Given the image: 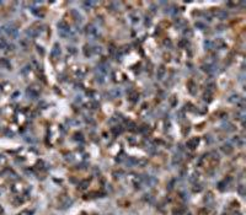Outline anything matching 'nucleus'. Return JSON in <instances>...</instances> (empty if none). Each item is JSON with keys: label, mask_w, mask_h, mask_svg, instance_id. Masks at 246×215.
Instances as JSON below:
<instances>
[{"label": "nucleus", "mask_w": 246, "mask_h": 215, "mask_svg": "<svg viewBox=\"0 0 246 215\" xmlns=\"http://www.w3.org/2000/svg\"><path fill=\"white\" fill-rule=\"evenodd\" d=\"M58 32L62 37H68L69 36V26L64 21H60L58 24Z\"/></svg>", "instance_id": "nucleus-1"}, {"label": "nucleus", "mask_w": 246, "mask_h": 215, "mask_svg": "<svg viewBox=\"0 0 246 215\" xmlns=\"http://www.w3.org/2000/svg\"><path fill=\"white\" fill-rule=\"evenodd\" d=\"M4 30H5V32L10 36V37H13V38H17V34H19V32H17V28H15L13 25H8V26H4Z\"/></svg>", "instance_id": "nucleus-2"}, {"label": "nucleus", "mask_w": 246, "mask_h": 215, "mask_svg": "<svg viewBox=\"0 0 246 215\" xmlns=\"http://www.w3.org/2000/svg\"><path fill=\"white\" fill-rule=\"evenodd\" d=\"M0 68H5V69H10L11 68V64L8 59L5 58H0Z\"/></svg>", "instance_id": "nucleus-3"}, {"label": "nucleus", "mask_w": 246, "mask_h": 215, "mask_svg": "<svg viewBox=\"0 0 246 215\" xmlns=\"http://www.w3.org/2000/svg\"><path fill=\"white\" fill-rule=\"evenodd\" d=\"M165 72H166V69H165V66H164V65H161V66L158 68V72H156V75H158V79H159V80L164 79Z\"/></svg>", "instance_id": "nucleus-4"}, {"label": "nucleus", "mask_w": 246, "mask_h": 215, "mask_svg": "<svg viewBox=\"0 0 246 215\" xmlns=\"http://www.w3.org/2000/svg\"><path fill=\"white\" fill-rule=\"evenodd\" d=\"M59 54H60V47H59L58 44H54V47L52 49V57L53 58L59 57Z\"/></svg>", "instance_id": "nucleus-5"}, {"label": "nucleus", "mask_w": 246, "mask_h": 215, "mask_svg": "<svg viewBox=\"0 0 246 215\" xmlns=\"http://www.w3.org/2000/svg\"><path fill=\"white\" fill-rule=\"evenodd\" d=\"M26 94H27V96H31V98H36L37 96H38V94L32 88V87H30V88H27V91H26Z\"/></svg>", "instance_id": "nucleus-6"}, {"label": "nucleus", "mask_w": 246, "mask_h": 215, "mask_svg": "<svg viewBox=\"0 0 246 215\" xmlns=\"http://www.w3.org/2000/svg\"><path fill=\"white\" fill-rule=\"evenodd\" d=\"M197 144H198V138H193V139H191V140L187 143V146L189 149H193L194 145H197Z\"/></svg>", "instance_id": "nucleus-7"}, {"label": "nucleus", "mask_w": 246, "mask_h": 215, "mask_svg": "<svg viewBox=\"0 0 246 215\" xmlns=\"http://www.w3.org/2000/svg\"><path fill=\"white\" fill-rule=\"evenodd\" d=\"M84 53H85V56H86V57H90V56L92 54V48H90L89 46H85V48H84Z\"/></svg>", "instance_id": "nucleus-8"}, {"label": "nucleus", "mask_w": 246, "mask_h": 215, "mask_svg": "<svg viewBox=\"0 0 246 215\" xmlns=\"http://www.w3.org/2000/svg\"><path fill=\"white\" fill-rule=\"evenodd\" d=\"M188 90H189L191 94H194V92H196V91H194V84H193V81H189V82H188Z\"/></svg>", "instance_id": "nucleus-9"}, {"label": "nucleus", "mask_w": 246, "mask_h": 215, "mask_svg": "<svg viewBox=\"0 0 246 215\" xmlns=\"http://www.w3.org/2000/svg\"><path fill=\"white\" fill-rule=\"evenodd\" d=\"M6 47H8L6 41H5L4 38H0V49H4V48H6Z\"/></svg>", "instance_id": "nucleus-10"}, {"label": "nucleus", "mask_w": 246, "mask_h": 215, "mask_svg": "<svg viewBox=\"0 0 246 215\" xmlns=\"http://www.w3.org/2000/svg\"><path fill=\"white\" fill-rule=\"evenodd\" d=\"M219 17H220V18H226V17H228L226 11H220V12H219Z\"/></svg>", "instance_id": "nucleus-11"}, {"label": "nucleus", "mask_w": 246, "mask_h": 215, "mask_svg": "<svg viewBox=\"0 0 246 215\" xmlns=\"http://www.w3.org/2000/svg\"><path fill=\"white\" fill-rule=\"evenodd\" d=\"M32 214V210H24V212H21L19 215H31Z\"/></svg>", "instance_id": "nucleus-12"}, {"label": "nucleus", "mask_w": 246, "mask_h": 215, "mask_svg": "<svg viewBox=\"0 0 246 215\" xmlns=\"http://www.w3.org/2000/svg\"><path fill=\"white\" fill-rule=\"evenodd\" d=\"M196 27H199L201 30H203V28H204V25L201 24V22H196Z\"/></svg>", "instance_id": "nucleus-13"}, {"label": "nucleus", "mask_w": 246, "mask_h": 215, "mask_svg": "<svg viewBox=\"0 0 246 215\" xmlns=\"http://www.w3.org/2000/svg\"><path fill=\"white\" fill-rule=\"evenodd\" d=\"M223 150L225 151V152H231V148H223Z\"/></svg>", "instance_id": "nucleus-14"}, {"label": "nucleus", "mask_w": 246, "mask_h": 215, "mask_svg": "<svg viewBox=\"0 0 246 215\" xmlns=\"http://www.w3.org/2000/svg\"><path fill=\"white\" fill-rule=\"evenodd\" d=\"M165 46H169V47H171V46H172V44H171V41H170V40H166V41H165Z\"/></svg>", "instance_id": "nucleus-15"}]
</instances>
